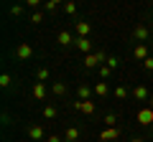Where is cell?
I'll return each instance as SVG.
<instances>
[{"instance_id":"6da1fadb","label":"cell","mask_w":153,"mask_h":142,"mask_svg":"<svg viewBox=\"0 0 153 142\" xmlns=\"http://www.w3.org/2000/svg\"><path fill=\"white\" fill-rule=\"evenodd\" d=\"M102 61H107V56H105L102 51H97V53H89V56H84V66H87V69H100V66H105Z\"/></svg>"},{"instance_id":"7a4b0ae2","label":"cell","mask_w":153,"mask_h":142,"mask_svg":"<svg viewBox=\"0 0 153 142\" xmlns=\"http://www.w3.org/2000/svg\"><path fill=\"white\" fill-rule=\"evenodd\" d=\"M16 59L18 61H31L33 59V48L28 43H18L16 46Z\"/></svg>"},{"instance_id":"3957f363","label":"cell","mask_w":153,"mask_h":142,"mask_svg":"<svg viewBox=\"0 0 153 142\" xmlns=\"http://www.w3.org/2000/svg\"><path fill=\"white\" fill-rule=\"evenodd\" d=\"M138 122H140V124H146V127H151V124H153V109H151V107L138 112Z\"/></svg>"},{"instance_id":"277c9868","label":"cell","mask_w":153,"mask_h":142,"mask_svg":"<svg viewBox=\"0 0 153 142\" xmlns=\"http://www.w3.org/2000/svg\"><path fill=\"white\" fill-rule=\"evenodd\" d=\"M71 109L84 112V114H92V112H94V102H74V104H71Z\"/></svg>"},{"instance_id":"5b68a950","label":"cell","mask_w":153,"mask_h":142,"mask_svg":"<svg viewBox=\"0 0 153 142\" xmlns=\"http://www.w3.org/2000/svg\"><path fill=\"white\" fill-rule=\"evenodd\" d=\"M117 137H120V130H117V127H107V130L100 135V140L107 142V140H117Z\"/></svg>"},{"instance_id":"8992f818","label":"cell","mask_w":153,"mask_h":142,"mask_svg":"<svg viewBox=\"0 0 153 142\" xmlns=\"http://www.w3.org/2000/svg\"><path fill=\"white\" fill-rule=\"evenodd\" d=\"M28 137L36 140V142L44 140V130H41V124H31V127H28Z\"/></svg>"},{"instance_id":"52a82bcc","label":"cell","mask_w":153,"mask_h":142,"mask_svg":"<svg viewBox=\"0 0 153 142\" xmlns=\"http://www.w3.org/2000/svg\"><path fill=\"white\" fill-rule=\"evenodd\" d=\"M74 43H76V48L82 51V53H87V56H89V51H92V41H89V38H76Z\"/></svg>"},{"instance_id":"ba28073f","label":"cell","mask_w":153,"mask_h":142,"mask_svg":"<svg viewBox=\"0 0 153 142\" xmlns=\"http://www.w3.org/2000/svg\"><path fill=\"white\" fill-rule=\"evenodd\" d=\"M76 36L79 38H87L89 36V23L87 20H76Z\"/></svg>"},{"instance_id":"9c48e42d","label":"cell","mask_w":153,"mask_h":142,"mask_svg":"<svg viewBox=\"0 0 153 142\" xmlns=\"http://www.w3.org/2000/svg\"><path fill=\"white\" fill-rule=\"evenodd\" d=\"M56 41H59V43H61V46H69V43H74V41H76V38H74V36H71V33H69V31H61V33H59V36H56Z\"/></svg>"},{"instance_id":"30bf717a","label":"cell","mask_w":153,"mask_h":142,"mask_svg":"<svg viewBox=\"0 0 153 142\" xmlns=\"http://www.w3.org/2000/svg\"><path fill=\"white\" fill-rule=\"evenodd\" d=\"M133 97H135L138 102H146V99H151V94H148L146 86H135V89H133Z\"/></svg>"},{"instance_id":"8fae6325","label":"cell","mask_w":153,"mask_h":142,"mask_svg":"<svg viewBox=\"0 0 153 142\" xmlns=\"http://www.w3.org/2000/svg\"><path fill=\"white\" fill-rule=\"evenodd\" d=\"M133 53H135V59H138V61H146V59H148V46L138 43V46H135V51H133Z\"/></svg>"},{"instance_id":"7c38bea8","label":"cell","mask_w":153,"mask_h":142,"mask_svg":"<svg viewBox=\"0 0 153 142\" xmlns=\"http://www.w3.org/2000/svg\"><path fill=\"white\" fill-rule=\"evenodd\" d=\"M76 140H79V130L76 127H69L64 132V142H76Z\"/></svg>"},{"instance_id":"4fadbf2b","label":"cell","mask_w":153,"mask_h":142,"mask_svg":"<svg viewBox=\"0 0 153 142\" xmlns=\"http://www.w3.org/2000/svg\"><path fill=\"white\" fill-rule=\"evenodd\" d=\"M51 91H54V97H64V94H66V84L64 81H54Z\"/></svg>"},{"instance_id":"5bb4252c","label":"cell","mask_w":153,"mask_h":142,"mask_svg":"<svg viewBox=\"0 0 153 142\" xmlns=\"http://www.w3.org/2000/svg\"><path fill=\"white\" fill-rule=\"evenodd\" d=\"M33 97H36L38 102H41V99L46 97V86H44V84H41V81H36V86H33Z\"/></svg>"},{"instance_id":"9a60e30c","label":"cell","mask_w":153,"mask_h":142,"mask_svg":"<svg viewBox=\"0 0 153 142\" xmlns=\"http://www.w3.org/2000/svg\"><path fill=\"white\" fill-rule=\"evenodd\" d=\"M92 91L97 94V97H105V94H107L110 89H107V84H105V81H97V84H94V89H92Z\"/></svg>"},{"instance_id":"2e32d148","label":"cell","mask_w":153,"mask_h":142,"mask_svg":"<svg viewBox=\"0 0 153 142\" xmlns=\"http://www.w3.org/2000/svg\"><path fill=\"white\" fill-rule=\"evenodd\" d=\"M135 38L138 41H148V28L146 26H138L135 28Z\"/></svg>"},{"instance_id":"e0dca14e","label":"cell","mask_w":153,"mask_h":142,"mask_svg":"<svg viewBox=\"0 0 153 142\" xmlns=\"http://www.w3.org/2000/svg\"><path fill=\"white\" fill-rule=\"evenodd\" d=\"M89 86H87V84H82V86H79V102H89Z\"/></svg>"},{"instance_id":"ac0fdd59","label":"cell","mask_w":153,"mask_h":142,"mask_svg":"<svg viewBox=\"0 0 153 142\" xmlns=\"http://www.w3.org/2000/svg\"><path fill=\"white\" fill-rule=\"evenodd\" d=\"M105 124H107V127H115V124H117V117H115L112 112H110V114H105Z\"/></svg>"},{"instance_id":"d6986e66","label":"cell","mask_w":153,"mask_h":142,"mask_svg":"<svg viewBox=\"0 0 153 142\" xmlns=\"http://www.w3.org/2000/svg\"><path fill=\"white\" fill-rule=\"evenodd\" d=\"M112 94H115V99H125V97H128V89H125V86H117Z\"/></svg>"},{"instance_id":"ffe728a7","label":"cell","mask_w":153,"mask_h":142,"mask_svg":"<svg viewBox=\"0 0 153 142\" xmlns=\"http://www.w3.org/2000/svg\"><path fill=\"white\" fill-rule=\"evenodd\" d=\"M44 117H46V119H54V117H56V107H51V104H49V107L44 109Z\"/></svg>"},{"instance_id":"44dd1931","label":"cell","mask_w":153,"mask_h":142,"mask_svg":"<svg viewBox=\"0 0 153 142\" xmlns=\"http://www.w3.org/2000/svg\"><path fill=\"white\" fill-rule=\"evenodd\" d=\"M107 66H110V69H117V66H120V61H117V56H107Z\"/></svg>"},{"instance_id":"7402d4cb","label":"cell","mask_w":153,"mask_h":142,"mask_svg":"<svg viewBox=\"0 0 153 142\" xmlns=\"http://www.w3.org/2000/svg\"><path fill=\"white\" fill-rule=\"evenodd\" d=\"M0 86H3V89L10 86V74H3V76H0Z\"/></svg>"},{"instance_id":"603a6c76","label":"cell","mask_w":153,"mask_h":142,"mask_svg":"<svg viewBox=\"0 0 153 142\" xmlns=\"http://www.w3.org/2000/svg\"><path fill=\"white\" fill-rule=\"evenodd\" d=\"M110 74H112V69H110L107 64H105V66H100V76H102V79H107Z\"/></svg>"},{"instance_id":"cb8c5ba5","label":"cell","mask_w":153,"mask_h":142,"mask_svg":"<svg viewBox=\"0 0 153 142\" xmlns=\"http://www.w3.org/2000/svg\"><path fill=\"white\" fill-rule=\"evenodd\" d=\"M49 79V69H38V81H46Z\"/></svg>"},{"instance_id":"d4e9b609","label":"cell","mask_w":153,"mask_h":142,"mask_svg":"<svg viewBox=\"0 0 153 142\" xmlns=\"http://www.w3.org/2000/svg\"><path fill=\"white\" fill-rule=\"evenodd\" d=\"M56 8H59V0H49L46 3V10H56Z\"/></svg>"},{"instance_id":"484cf974","label":"cell","mask_w":153,"mask_h":142,"mask_svg":"<svg viewBox=\"0 0 153 142\" xmlns=\"http://www.w3.org/2000/svg\"><path fill=\"white\" fill-rule=\"evenodd\" d=\"M41 20H44V15H41V13H33V15H31V23H36V26H38Z\"/></svg>"},{"instance_id":"4316f807","label":"cell","mask_w":153,"mask_h":142,"mask_svg":"<svg viewBox=\"0 0 153 142\" xmlns=\"http://www.w3.org/2000/svg\"><path fill=\"white\" fill-rule=\"evenodd\" d=\"M64 10H66V13H76V3H66Z\"/></svg>"},{"instance_id":"83f0119b","label":"cell","mask_w":153,"mask_h":142,"mask_svg":"<svg viewBox=\"0 0 153 142\" xmlns=\"http://www.w3.org/2000/svg\"><path fill=\"white\" fill-rule=\"evenodd\" d=\"M143 64H146V69H148V71H153V56H148V59L143 61Z\"/></svg>"},{"instance_id":"f1b7e54d","label":"cell","mask_w":153,"mask_h":142,"mask_svg":"<svg viewBox=\"0 0 153 142\" xmlns=\"http://www.w3.org/2000/svg\"><path fill=\"white\" fill-rule=\"evenodd\" d=\"M10 13H13V15H21L23 8H21V5H13V8H10Z\"/></svg>"},{"instance_id":"f546056e","label":"cell","mask_w":153,"mask_h":142,"mask_svg":"<svg viewBox=\"0 0 153 142\" xmlns=\"http://www.w3.org/2000/svg\"><path fill=\"white\" fill-rule=\"evenodd\" d=\"M26 5H28V8H38V5H41V0H28Z\"/></svg>"},{"instance_id":"4dcf8cb0","label":"cell","mask_w":153,"mask_h":142,"mask_svg":"<svg viewBox=\"0 0 153 142\" xmlns=\"http://www.w3.org/2000/svg\"><path fill=\"white\" fill-rule=\"evenodd\" d=\"M46 142H61V137H56V135H51V137H46Z\"/></svg>"},{"instance_id":"1f68e13d","label":"cell","mask_w":153,"mask_h":142,"mask_svg":"<svg viewBox=\"0 0 153 142\" xmlns=\"http://www.w3.org/2000/svg\"><path fill=\"white\" fill-rule=\"evenodd\" d=\"M130 142H146V140H143V137H133Z\"/></svg>"},{"instance_id":"d6a6232c","label":"cell","mask_w":153,"mask_h":142,"mask_svg":"<svg viewBox=\"0 0 153 142\" xmlns=\"http://www.w3.org/2000/svg\"><path fill=\"white\" fill-rule=\"evenodd\" d=\"M151 109H153V97H151Z\"/></svg>"}]
</instances>
